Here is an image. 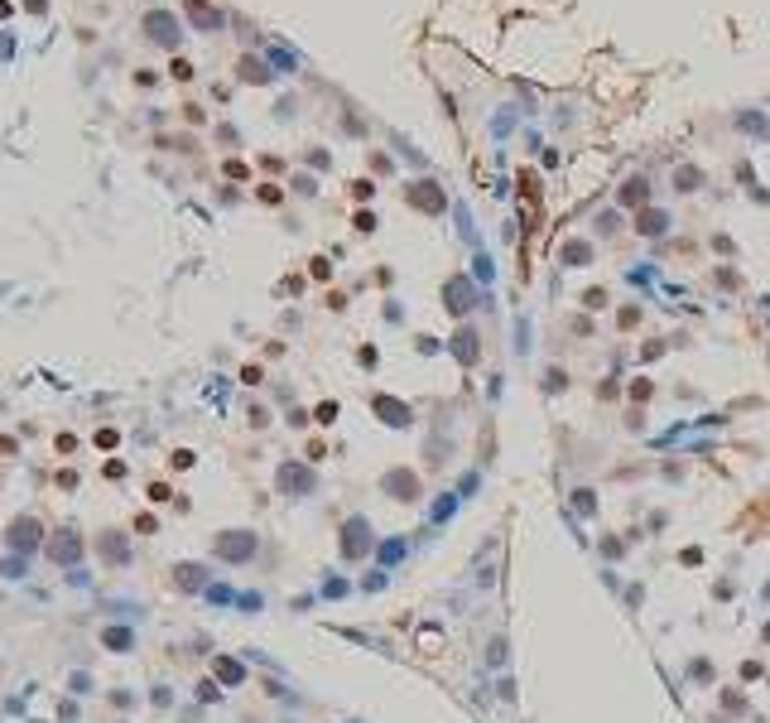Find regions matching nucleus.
<instances>
[{"label":"nucleus","mask_w":770,"mask_h":723,"mask_svg":"<svg viewBox=\"0 0 770 723\" xmlns=\"http://www.w3.org/2000/svg\"><path fill=\"white\" fill-rule=\"evenodd\" d=\"M660 227H665V217H660V212H645V222H641V232H660Z\"/></svg>","instance_id":"9b49d317"},{"label":"nucleus","mask_w":770,"mask_h":723,"mask_svg":"<svg viewBox=\"0 0 770 723\" xmlns=\"http://www.w3.org/2000/svg\"><path fill=\"white\" fill-rule=\"evenodd\" d=\"M101 550H106L111 559H125V555H130V550H125V540H116V535H106V545H101Z\"/></svg>","instance_id":"1a4fd4ad"},{"label":"nucleus","mask_w":770,"mask_h":723,"mask_svg":"<svg viewBox=\"0 0 770 723\" xmlns=\"http://www.w3.org/2000/svg\"><path fill=\"white\" fill-rule=\"evenodd\" d=\"M679 189H698V174H693V169H679Z\"/></svg>","instance_id":"ddd939ff"},{"label":"nucleus","mask_w":770,"mask_h":723,"mask_svg":"<svg viewBox=\"0 0 770 723\" xmlns=\"http://www.w3.org/2000/svg\"><path fill=\"white\" fill-rule=\"evenodd\" d=\"M48 555H53L58 564H73V559L82 555V535H78V530H63V535H53V545H48Z\"/></svg>","instance_id":"f257e3e1"},{"label":"nucleus","mask_w":770,"mask_h":723,"mask_svg":"<svg viewBox=\"0 0 770 723\" xmlns=\"http://www.w3.org/2000/svg\"><path fill=\"white\" fill-rule=\"evenodd\" d=\"M34 530H39V521L19 516L15 525H10V535H5V540H10L15 550H34V545H39V535H34Z\"/></svg>","instance_id":"f03ea898"},{"label":"nucleus","mask_w":770,"mask_h":723,"mask_svg":"<svg viewBox=\"0 0 770 723\" xmlns=\"http://www.w3.org/2000/svg\"><path fill=\"white\" fill-rule=\"evenodd\" d=\"M106 646H111V651H130V631H116V627H111V631H106Z\"/></svg>","instance_id":"6e6552de"},{"label":"nucleus","mask_w":770,"mask_h":723,"mask_svg":"<svg viewBox=\"0 0 770 723\" xmlns=\"http://www.w3.org/2000/svg\"><path fill=\"white\" fill-rule=\"evenodd\" d=\"M251 550H256L251 535H222V540H217V555H226V559H246Z\"/></svg>","instance_id":"7ed1b4c3"},{"label":"nucleus","mask_w":770,"mask_h":723,"mask_svg":"<svg viewBox=\"0 0 770 723\" xmlns=\"http://www.w3.org/2000/svg\"><path fill=\"white\" fill-rule=\"evenodd\" d=\"M641 198H645V189H641V184H631V189H621V203H641Z\"/></svg>","instance_id":"9d476101"},{"label":"nucleus","mask_w":770,"mask_h":723,"mask_svg":"<svg viewBox=\"0 0 770 723\" xmlns=\"http://www.w3.org/2000/svg\"><path fill=\"white\" fill-rule=\"evenodd\" d=\"M564 261H568V265H582V261H592V246H582V241L564 246Z\"/></svg>","instance_id":"0eeeda50"},{"label":"nucleus","mask_w":770,"mask_h":723,"mask_svg":"<svg viewBox=\"0 0 770 723\" xmlns=\"http://www.w3.org/2000/svg\"><path fill=\"white\" fill-rule=\"evenodd\" d=\"M376 410H381V419H390V424H404V419H409V410H404L400 401H376Z\"/></svg>","instance_id":"423d86ee"},{"label":"nucleus","mask_w":770,"mask_h":723,"mask_svg":"<svg viewBox=\"0 0 770 723\" xmlns=\"http://www.w3.org/2000/svg\"><path fill=\"white\" fill-rule=\"evenodd\" d=\"M188 15L197 19V24H207V29H217V24H222V15H217V10H207L202 0H188Z\"/></svg>","instance_id":"39448f33"},{"label":"nucleus","mask_w":770,"mask_h":723,"mask_svg":"<svg viewBox=\"0 0 770 723\" xmlns=\"http://www.w3.org/2000/svg\"><path fill=\"white\" fill-rule=\"evenodd\" d=\"M145 24H150V34H154V39H164V44H174V19H169V15H150Z\"/></svg>","instance_id":"20e7f679"},{"label":"nucleus","mask_w":770,"mask_h":723,"mask_svg":"<svg viewBox=\"0 0 770 723\" xmlns=\"http://www.w3.org/2000/svg\"><path fill=\"white\" fill-rule=\"evenodd\" d=\"M217 670H222V680H241V665H236V661H222Z\"/></svg>","instance_id":"f8f14e48"}]
</instances>
